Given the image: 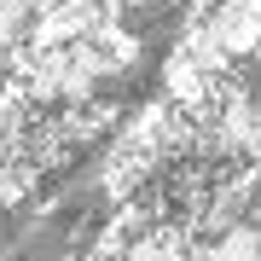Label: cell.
<instances>
[{"label": "cell", "instance_id": "cell-1", "mask_svg": "<svg viewBox=\"0 0 261 261\" xmlns=\"http://www.w3.org/2000/svg\"><path fill=\"white\" fill-rule=\"evenodd\" d=\"M203 157H232L261 168V99L244 87H221V99L203 116Z\"/></svg>", "mask_w": 261, "mask_h": 261}, {"label": "cell", "instance_id": "cell-2", "mask_svg": "<svg viewBox=\"0 0 261 261\" xmlns=\"http://www.w3.org/2000/svg\"><path fill=\"white\" fill-rule=\"evenodd\" d=\"M53 0H0V58H18L41 23H47Z\"/></svg>", "mask_w": 261, "mask_h": 261}, {"label": "cell", "instance_id": "cell-3", "mask_svg": "<svg viewBox=\"0 0 261 261\" xmlns=\"http://www.w3.org/2000/svg\"><path fill=\"white\" fill-rule=\"evenodd\" d=\"M192 261H261V221H244L221 238H203Z\"/></svg>", "mask_w": 261, "mask_h": 261}, {"label": "cell", "instance_id": "cell-4", "mask_svg": "<svg viewBox=\"0 0 261 261\" xmlns=\"http://www.w3.org/2000/svg\"><path fill=\"white\" fill-rule=\"evenodd\" d=\"M6 75H12V58H0V87H6Z\"/></svg>", "mask_w": 261, "mask_h": 261}]
</instances>
